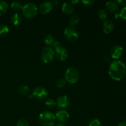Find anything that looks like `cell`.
Here are the masks:
<instances>
[{
    "label": "cell",
    "mask_w": 126,
    "mask_h": 126,
    "mask_svg": "<svg viewBox=\"0 0 126 126\" xmlns=\"http://www.w3.org/2000/svg\"><path fill=\"white\" fill-rule=\"evenodd\" d=\"M79 73L76 68H68L65 72V80L70 84H75L79 79Z\"/></svg>",
    "instance_id": "4"
},
{
    "label": "cell",
    "mask_w": 126,
    "mask_h": 126,
    "mask_svg": "<svg viewBox=\"0 0 126 126\" xmlns=\"http://www.w3.org/2000/svg\"><path fill=\"white\" fill-rule=\"evenodd\" d=\"M17 126H29V123L25 119H19L16 124Z\"/></svg>",
    "instance_id": "26"
},
{
    "label": "cell",
    "mask_w": 126,
    "mask_h": 126,
    "mask_svg": "<svg viewBox=\"0 0 126 126\" xmlns=\"http://www.w3.org/2000/svg\"><path fill=\"white\" fill-rule=\"evenodd\" d=\"M95 1L94 0H82L81 2L85 6H91L94 4Z\"/></svg>",
    "instance_id": "29"
},
{
    "label": "cell",
    "mask_w": 126,
    "mask_h": 126,
    "mask_svg": "<svg viewBox=\"0 0 126 126\" xmlns=\"http://www.w3.org/2000/svg\"><path fill=\"white\" fill-rule=\"evenodd\" d=\"M114 28V25L113 22L111 20L105 21L103 25V32L106 34H110L113 32Z\"/></svg>",
    "instance_id": "13"
},
{
    "label": "cell",
    "mask_w": 126,
    "mask_h": 126,
    "mask_svg": "<svg viewBox=\"0 0 126 126\" xmlns=\"http://www.w3.org/2000/svg\"><path fill=\"white\" fill-rule=\"evenodd\" d=\"M22 12L25 17L27 18H33L38 14V9L34 3L29 2L23 6Z\"/></svg>",
    "instance_id": "3"
},
{
    "label": "cell",
    "mask_w": 126,
    "mask_h": 126,
    "mask_svg": "<svg viewBox=\"0 0 126 126\" xmlns=\"http://www.w3.org/2000/svg\"><path fill=\"white\" fill-rule=\"evenodd\" d=\"M98 15H99V17L100 18V19L102 20H105L108 17V14H107V11L104 9L100 10L98 12Z\"/></svg>",
    "instance_id": "24"
},
{
    "label": "cell",
    "mask_w": 126,
    "mask_h": 126,
    "mask_svg": "<svg viewBox=\"0 0 126 126\" xmlns=\"http://www.w3.org/2000/svg\"><path fill=\"white\" fill-rule=\"evenodd\" d=\"M79 17L78 16H76V15L71 16V17L70 19V23L71 25V27L76 25V24L79 23Z\"/></svg>",
    "instance_id": "21"
},
{
    "label": "cell",
    "mask_w": 126,
    "mask_h": 126,
    "mask_svg": "<svg viewBox=\"0 0 126 126\" xmlns=\"http://www.w3.org/2000/svg\"><path fill=\"white\" fill-rule=\"evenodd\" d=\"M55 126H66L63 123H55V124L54 125Z\"/></svg>",
    "instance_id": "33"
},
{
    "label": "cell",
    "mask_w": 126,
    "mask_h": 126,
    "mask_svg": "<svg viewBox=\"0 0 126 126\" xmlns=\"http://www.w3.org/2000/svg\"><path fill=\"white\" fill-rule=\"evenodd\" d=\"M11 23L15 26L18 25L20 24L22 22V17L20 14L16 13L13 14L11 18Z\"/></svg>",
    "instance_id": "16"
},
{
    "label": "cell",
    "mask_w": 126,
    "mask_h": 126,
    "mask_svg": "<svg viewBox=\"0 0 126 126\" xmlns=\"http://www.w3.org/2000/svg\"><path fill=\"white\" fill-rule=\"evenodd\" d=\"M62 12L66 14H71L74 11V7L70 2H64L62 5Z\"/></svg>",
    "instance_id": "15"
},
{
    "label": "cell",
    "mask_w": 126,
    "mask_h": 126,
    "mask_svg": "<svg viewBox=\"0 0 126 126\" xmlns=\"http://www.w3.org/2000/svg\"><path fill=\"white\" fill-rule=\"evenodd\" d=\"M53 8V4L50 1H44L40 5L39 7V11L41 13L43 14L46 15L49 14L50 11H52Z\"/></svg>",
    "instance_id": "11"
},
{
    "label": "cell",
    "mask_w": 126,
    "mask_h": 126,
    "mask_svg": "<svg viewBox=\"0 0 126 126\" xmlns=\"http://www.w3.org/2000/svg\"><path fill=\"white\" fill-rule=\"evenodd\" d=\"M54 38L51 35V34H48L44 38V42L45 43L47 47H50V46H52V44H54Z\"/></svg>",
    "instance_id": "18"
},
{
    "label": "cell",
    "mask_w": 126,
    "mask_h": 126,
    "mask_svg": "<svg viewBox=\"0 0 126 126\" xmlns=\"http://www.w3.org/2000/svg\"><path fill=\"white\" fill-rule=\"evenodd\" d=\"M64 35L68 40L74 42L79 39V33L75 27H68L65 28L64 31Z\"/></svg>",
    "instance_id": "6"
},
{
    "label": "cell",
    "mask_w": 126,
    "mask_h": 126,
    "mask_svg": "<svg viewBox=\"0 0 126 126\" xmlns=\"http://www.w3.org/2000/svg\"><path fill=\"white\" fill-rule=\"evenodd\" d=\"M116 2L117 4L121 6H126V0H118V1H116Z\"/></svg>",
    "instance_id": "31"
},
{
    "label": "cell",
    "mask_w": 126,
    "mask_h": 126,
    "mask_svg": "<svg viewBox=\"0 0 126 126\" xmlns=\"http://www.w3.org/2000/svg\"><path fill=\"white\" fill-rule=\"evenodd\" d=\"M108 74L112 79L121 81L126 74V65L120 60H115L110 65Z\"/></svg>",
    "instance_id": "1"
},
{
    "label": "cell",
    "mask_w": 126,
    "mask_h": 126,
    "mask_svg": "<svg viewBox=\"0 0 126 126\" xmlns=\"http://www.w3.org/2000/svg\"><path fill=\"white\" fill-rule=\"evenodd\" d=\"M89 126H102V123L98 119H94L89 123Z\"/></svg>",
    "instance_id": "28"
},
{
    "label": "cell",
    "mask_w": 126,
    "mask_h": 126,
    "mask_svg": "<svg viewBox=\"0 0 126 126\" xmlns=\"http://www.w3.org/2000/svg\"><path fill=\"white\" fill-rule=\"evenodd\" d=\"M66 80L65 79L60 78V79L58 80V81L57 82V86L59 88H62V87H63L66 84Z\"/></svg>",
    "instance_id": "27"
},
{
    "label": "cell",
    "mask_w": 126,
    "mask_h": 126,
    "mask_svg": "<svg viewBox=\"0 0 126 126\" xmlns=\"http://www.w3.org/2000/svg\"><path fill=\"white\" fill-rule=\"evenodd\" d=\"M18 91L20 94L23 95H26L28 94L30 92L29 87L26 85H21L18 87Z\"/></svg>",
    "instance_id": "19"
},
{
    "label": "cell",
    "mask_w": 126,
    "mask_h": 126,
    "mask_svg": "<svg viewBox=\"0 0 126 126\" xmlns=\"http://www.w3.org/2000/svg\"><path fill=\"white\" fill-rule=\"evenodd\" d=\"M47 91L43 87H37L33 90L32 95L38 100H43L47 96Z\"/></svg>",
    "instance_id": "7"
},
{
    "label": "cell",
    "mask_w": 126,
    "mask_h": 126,
    "mask_svg": "<svg viewBox=\"0 0 126 126\" xmlns=\"http://www.w3.org/2000/svg\"><path fill=\"white\" fill-rule=\"evenodd\" d=\"M39 122L42 126H53L56 123V119L51 112L44 111L39 114Z\"/></svg>",
    "instance_id": "2"
},
{
    "label": "cell",
    "mask_w": 126,
    "mask_h": 126,
    "mask_svg": "<svg viewBox=\"0 0 126 126\" xmlns=\"http://www.w3.org/2000/svg\"><path fill=\"white\" fill-rule=\"evenodd\" d=\"M55 51V55H56L57 59H59L61 61H65L68 56V53L67 50L65 47L62 46H60L58 47Z\"/></svg>",
    "instance_id": "8"
},
{
    "label": "cell",
    "mask_w": 126,
    "mask_h": 126,
    "mask_svg": "<svg viewBox=\"0 0 126 126\" xmlns=\"http://www.w3.org/2000/svg\"><path fill=\"white\" fill-rule=\"evenodd\" d=\"M46 105L47 108L52 109V108H54V107L56 105V102H55V100L52 98H49L46 100Z\"/></svg>",
    "instance_id": "22"
},
{
    "label": "cell",
    "mask_w": 126,
    "mask_h": 126,
    "mask_svg": "<svg viewBox=\"0 0 126 126\" xmlns=\"http://www.w3.org/2000/svg\"><path fill=\"white\" fill-rule=\"evenodd\" d=\"M11 7L14 11H20V10H22L23 6H22V4L20 2H18V1H14V2H12L11 3Z\"/></svg>",
    "instance_id": "20"
},
{
    "label": "cell",
    "mask_w": 126,
    "mask_h": 126,
    "mask_svg": "<svg viewBox=\"0 0 126 126\" xmlns=\"http://www.w3.org/2000/svg\"><path fill=\"white\" fill-rule=\"evenodd\" d=\"M118 15V16H116V18H117L118 17H121L123 19H124V20L126 21V6H124L123 9L121 11V12L119 14H116Z\"/></svg>",
    "instance_id": "25"
},
{
    "label": "cell",
    "mask_w": 126,
    "mask_h": 126,
    "mask_svg": "<svg viewBox=\"0 0 126 126\" xmlns=\"http://www.w3.org/2000/svg\"><path fill=\"white\" fill-rule=\"evenodd\" d=\"M79 2V1H78V0H77V1H71V3H73V4L77 3V2Z\"/></svg>",
    "instance_id": "34"
},
{
    "label": "cell",
    "mask_w": 126,
    "mask_h": 126,
    "mask_svg": "<svg viewBox=\"0 0 126 126\" xmlns=\"http://www.w3.org/2000/svg\"><path fill=\"white\" fill-rule=\"evenodd\" d=\"M123 54V48L121 46L116 45L112 47L111 50V56L114 59H119Z\"/></svg>",
    "instance_id": "9"
},
{
    "label": "cell",
    "mask_w": 126,
    "mask_h": 126,
    "mask_svg": "<svg viewBox=\"0 0 126 126\" xmlns=\"http://www.w3.org/2000/svg\"><path fill=\"white\" fill-rule=\"evenodd\" d=\"M54 51L52 47H46L41 52L40 57L42 62L45 63L51 62L54 59Z\"/></svg>",
    "instance_id": "5"
},
{
    "label": "cell",
    "mask_w": 126,
    "mask_h": 126,
    "mask_svg": "<svg viewBox=\"0 0 126 126\" xmlns=\"http://www.w3.org/2000/svg\"><path fill=\"white\" fill-rule=\"evenodd\" d=\"M118 126H126V121H122L121 123H119Z\"/></svg>",
    "instance_id": "32"
},
{
    "label": "cell",
    "mask_w": 126,
    "mask_h": 126,
    "mask_svg": "<svg viewBox=\"0 0 126 126\" xmlns=\"http://www.w3.org/2000/svg\"><path fill=\"white\" fill-rule=\"evenodd\" d=\"M9 32V28L3 24L0 25V36L6 35Z\"/></svg>",
    "instance_id": "23"
},
{
    "label": "cell",
    "mask_w": 126,
    "mask_h": 126,
    "mask_svg": "<svg viewBox=\"0 0 126 126\" xmlns=\"http://www.w3.org/2000/svg\"><path fill=\"white\" fill-rule=\"evenodd\" d=\"M8 5L4 1H0V16H4L7 12Z\"/></svg>",
    "instance_id": "17"
},
{
    "label": "cell",
    "mask_w": 126,
    "mask_h": 126,
    "mask_svg": "<svg viewBox=\"0 0 126 126\" xmlns=\"http://www.w3.org/2000/svg\"><path fill=\"white\" fill-rule=\"evenodd\" d=\"M60 46H61V44H60V42L58 41H54V44H53L52 46V48L54 49V50H56L58 47H59Z\"/></svg>",
    "instance_id": "30"
},
{
    "label": "cell",
    "mask_w": 126,
    "mask_h": 126,
    "mask_svg": "<svg viewBox=\"0 0 126 126\" xmlns=\"http://www.w3.org/2000/svg\"><path fill=\"white\" fill-rule=\"evenodd\" d=\"M106 8L111 13H116L118 11L119 7L118 4L114 1H109L106 3Z\"/></svg>",
    "instance_id": "14"
},
{
    "label": "cell",
    "mask_w": 126,
    "mask_h": 126,
    "mask_svg": "<svg viewBox=\"0 0 126 126\" xmlns=\"http://www.w3.org/2000/svg\"><path fill=\"white\" fill-rule=\"evenodd\" d=\"M55 119L59 121V123H64L68 120L70 118L68 113L65 110H60L57 112L55 114Z\"/></svg>",
    "instance_id": "10"
},
{
    "label": "cell",
    "mask_w": 126,
    "mask_h": 126,
    "mask_svg": "<svg viewBox=\"0 0 126 126\" xmlns=\"http://www.w3.org/2000/svg\"><path fill=\"white\" fill-rule=\"evenodd\" d=\"M56 104L59 108H65L70 105V99L66 95H62L58 98Z\"/></svg>",
    "instance_id": "12"
}]
</instances>
